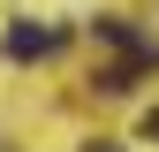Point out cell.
Segmentation results:
<instances>
[{
	"instance_id": "6da1fadb",
	"label": "cell",
	"mask_w": 159,
	"mask_h": 152,
	"mask_svg": "<svg viewBox=\"0 0 159 152\" xmlns=\"http://www.w3.org/2000/svg\"><path fill=\"white\" fill-rule=\"evenodd\" d=\"M53 46H61V38H53L46 23H15V31H8V61H46Z\"/></svg>"
},
{
	"instance_id": "7a4b0ae2",
	"label": "cell",
	"mask_w": 159,
	"mask_h": 152,
	"mask_svg": "<svg viewBox=\"0 0 159 152\" xmlns=\"http://www.w3.org/2000/svg\"><path fill=\"white\" fill-rule=\"evenodd\" d=\"M144 137H159V107H152V114H144Z\"/></svg>"
},
{
	"instance_id": "3957f363",
	"label": "cell",
	"mask_w": 159,
	"mask_h": 152,
	"mask_svg": "<svg viewBox=\"0 0 159 152\" xmlns=\"http://www.w3.org/2000/svg\"><path fill=\"white\" fill-rule=\"evenodd\" d=\"M84 152H121V145H84Z\"/></svg>"
}]
</instances>
